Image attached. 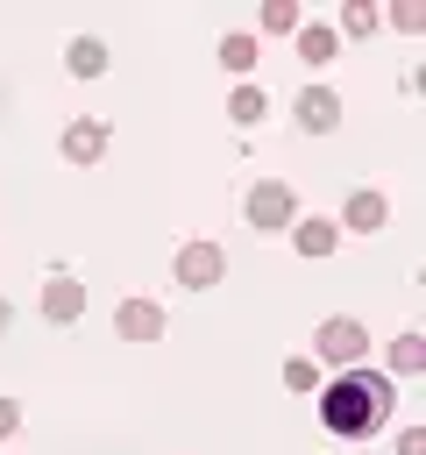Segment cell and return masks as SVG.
Returning <instances> with one entry per match:
<instances>
[{"instance_id":"7402d4cb","label":"cell","mask_w":426,"mask_h":455,"mask_svg":"<svg viewBox=\"0 0 426 455\" xmlns=\"http://www.w3.org/2000/svg\"><path fill=\"white\" fill-rule=\"evenodd\" d=\"M7 327H14V306H7V299H0V334H7Z\"/></svg>"},{"instance_id":"ffe728a7","label":"cell","mask_w":426,"mask_h":455,"mask_svg":"<svg viewBox=\"0 0 426 455\" xmlns=\"http://www.w3.org/2000/svg\"><path fill=\"white\" fill-rule=\"evenodd\" d=\"M398 455H426V427H405L398 434Z\"/></svg>"},{"instance_id":"44dd1931","label":"cell","mask_w":426,"mask_h":455,"mask_svg":"<svg viewBox=\"0 0 426 455\" xmlns=\"http://www.w3.org/2000/svg\"><path fill=\"white\" fill-rule=\"evenodd\" d=\"M14 427H21V405H14V398H0V441H7Z\"/></svg>"},{"instance_id":"52a82bcc","label":"cell","mask_w":426,"mask_h":455,"mask_svg":"<svg viewBox=\"0 0 426 455\" xmlns=\"http://www.w3.org/2000/svg\"><path fill=\"white\" fill-rule=\"evenodd\" d=\"M291 107H298V128H305V135H327V128H341V92H334V85H305Z\"/></svg>"},{"instance_id":"7c38bea8","label":"cell","mask_w":426,"mask_h":455,"mask_svg":"<svg viewBox=\"0 0 426 455\" xmlns=\"http://www.w3.org/2000/svg\"><path fill=\"white\" fill-rule=\"evenodd\" d=\"M334 43H341V36H334V21H305V28H298V57H305V64H327V57H334Z\"/></svg>"},{"instance_id":"8992f818","label":"cell","mask_w":426,"mask_h":455,"mask_svg":"<svg viewBox=\"0 0 426 455\" xmlns=\"http://www.w3.org/2000/svg\"><path fill=\"white\" fill-rule=\"evenodd\" d=\"M114 334L121 341H163V306L156 299H121L114 306Z\"/></svg>"},{"instance_id":"6da1fadb","label":"cell","mask_w":426,"mask_h":455,"mask_svg":"<svg viewBox=\"0 0 426 455\" xmlns=\"http://www.w3.org/2000/svg\"><path fill=\"white\" fill-rule=\"evenodd\" d=\"M390 391H398V384L376 377V370H341V377L327 384V398H320V427L341 434V441L383 434V427H390V405H398Z\"/></svg>"},{"instance_id":"ac0fdd59","label":"cell","mask_w":426,"mask_h":455,"mask_svg":"<svg viewBox=\"0 0 426 455\" xmlns=\"http://www.w3.org/2000/svg\"><path fill=\"white\" fill-rule=\"evenodd\" d=\"M284 384H291V391H312V384H320V363H312V355H291V363H284Z\"/></svg>"},{"instance_id":"9c48e42d","label":"cell","mask_w":426,"mask_h":455,"mask_svg":"<svg viewBox=\"0 0 426 455\" xmlns=\"http://www.w3.org/2000/svg\"><path fill=\"white\" fill-rule=\"evenodd\" d=\"M291 242H298V256H334V242H341V220H327V213H305V220H291Z\"/></svg>"},{"instance_id":"277c9868","label":"cell","mask_w":426,"mask_h":455,"mask_svg":"<svg viewBox=\"0 0 426 455\" xmlns=\"http://www.w3.org/2000/svg\"><path fill=\"white\" fill-rule=\"evenodd\" d=\"M170 270H178V284H192V291H213V284L227 277V249H220V242H185Z\"/></svg>"},{"instance_id":"d6986e66","label":"cell","mask_w":426,"mask_h":455,"mask_svg":"<svg viewBox=\"0 0 426 455\" xmlns=\"http://www.w3.org/2000/svg\"><path fill=\"white\" fill-rule=\"evenodd\" d=\"M390 21H398L405 36H419V28H426V7H419V0H398V7H390Z\"/></svg>"},{"instance_id":"2e32d148","label":"cell","mask_w":426,"mask_h":455,"mask_svg":"<svg viewBox=\"0 0 426 455\" xmlns=\"http://www.w3.org/2000/svg\"><path fill=\"white\" fill-rule=\"evenodd\" d=\"M376 21H383V14H376L369 0H348V7H341V28H334V36H355V43H362V36H376Z\"/></svg>"},{"instance_id":"8fae6325","label":"cell","mask_w":426,"mask_h":455,"mask_svg":"<svg viewBox=\"0 0 426 455\" xmlns=\"http://www.w3.org/2000/svg\"><path fill=\"white\" fill-rule=\"evenodd\" d=\"M263 114H270V100H263V85H234V92H227V121H234V128H256Z\"/></svg>"},{"instance_id":"ba28073f","label":"cell","mask_w":426,"mask_h":455,"mask_svg":"<svg viewBox=\"0 0 426 455\" xmlns=\"http://www.w3.org/2000/svg\"><path fill=\"white\" fill-rule=\"evenodd\" d=\"M64 156H71V164H99V156H106V121H99V114H78V121L64 128Z\"/></svg>"},{"instance_id":"30bf717a","label":"cell","mask_w":426,"mask_h":455,"mask_svg":"<svg viewBox=\"0 0 426 455\" xmlns=\"http://www.w3.org/2000/svg\"><path fill=\"white\" fill-rule=\"evenodd\" d=\"M341 220H348V228H355V235H376V228H383V220H390V199H383V192H369V185H362V192H348V206H341Z\"/></svg>"},{"instance_id":"5bb4252c","label":"cell","mask_w":426,"mask_h":455,"mask_svg":"<svg viewBox=\"0 0 426 455\" xmlns=\"http://www.w3.org/2000/svg\"><path fill=\"white\" fill-rule=\"evenodd\" d=\"M419 370H426V341L419 334H398L390 341V377H419Z\"/></svg>"},{"instance_id":"3957f363","label":"cell","mask_w":426,"mask_h":455,"mask_svg":"<svg viewBox=\"0 0 426 455\" xmlns=\"http://www.w3.org/2000/svg\"><path fill=\"white\" fill-rule=\"evenodd\" d=\"M362 348H369V334H362L355 313H334V320H320V334H312V363H334V370L362 363Z\"/></svg>"},{"instance_id":"9a60e30c","label":"cell","mask_w":426,"mask_h":455,"mask_svg":"<svg viewBox=\"0 0 426 455\" xmlns=\"http://www.w3.org/2000/svg\"><path fill=\"white\" fill-rule=\"evenodd\" d=\"M263 28H270V36H298V28H305L298 0H263Z\"/></svg>"},{"instance_id":"e0dca14e","label":"cell","mask_w":426,"mask_h":455,"mask_svg":"<svg viewBox=\"0 0 426 455\" xmlns=\"http://www.w3.org/2000/svg\"><path fill=\"white\" fill-rule=\"evenodd\" d=\"M220 64H227V71L241 78V71L256 64V36H241V28H234V36H220Z\"/></svg>"},{"instance_id":"5b68a950","label":"cell","mask_w":426,"mask_h":455,"mask_svg":"<svg viewBox=\"0 0 426 455\" xmlns=\"http://www.w3.org/2000/svg\"><path fill=\"white\" fill-rule=\"evenodd\" d=\"M78 313H85V284H78L71 270H50V277H43V320L71 327Z\"/></svg>"},{"instance_id":"4fadbf2b","label":"cell","mask_w":426,"mask_h":455,"mask_svg":"<svg viewBox=\"0 0 426 455\" xmlns=\"http://www.w3.org/2000/svg\"><path fill=\"white\" fill-rule=\"evenodd\" d=\"M64 57H71V71H78V78H99V71H106V43H99V36H71V50H64Z\"/></svg>"},{"instance_id":"7a4b0ae2","label":"cell","mask_w":426,"mask_h":455,"mask_svg":"<svg viewBox=\"0 0 426 455\" xmlns=\"http://www.w3.org/2000/svg\"><path fill=\"white\" fill-rule=\"evenodd\" d=\"M241 206H248V228H256V235H284V228L298 220V192H291L284 178H256Z\"/></svg>"}]
</instances>
